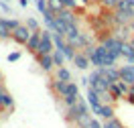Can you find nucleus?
Instances as JSON below:
<instances>
[{
  "instance_id": "nucleus-18",
  "label": "nucleus",
  "mask_w": 134,
  "mask_h": 128,
  "mask_svg": "<svg viewBox=\"0 0 134 128\" xmlns=\"http://www.w3.org/2000/svg\"><path fill=\"white\" fill-rule=\"evenodd\" d=\"M51 55H53V61H55V67H63V65H65V61H67L65 53H61L59 49H55Z\"/></svg>"
},
{
  "instance_id": "nucleus-4",
  "label": "nucleus",
  "mask_w": 134,
  "mask_h": 128,
  "mask_svg": "<svg viewBox=\"0 0 134 128\" xmlns=\"http://www.w3.org/2000/svg\"><path fill=\"white\" fill-rule=\"evenodd\" d=\"M55 51V43H53V31L49 29H43L41 33V43H39V49L35 55H51Z\"/></svg>"
},
{
  "instance_id": "nucleus-10",
  "label": "nucleus",
  "mask_w": 134,
  "mask_h": 128,
  "mask_svg": "<svg viewBox=\"0 0 134 128\" xmlns=\"http://www.w3.org/2000/svg\"><path fill=\"white\" fill-rule=\"evenodd\" d=\"M120 79L126 81L128 85L134 84V63H128V65H122V67H120Z\"/></svg>"
},
{
  "instance_id": "nucleus-6",
  "label": "nucleus",
  "mask_w": 134,
  "mask_h": 128,
  "mask_svg": "<svg viewBox=\"0 0 134 128\" xmlns=\"http://www.w3.org/2000/svg\"><path fill=\"white\" fill-rule=\"evenodd\" d=\"M31 35H33V31H31L29 26H26V25H20L18 29L12 31V41L16 43V45L26 47V43H29V39H31Z\"/></svg>"
},
{
  "instance_id": "nucleus-8",
  "label": "nucleus",
  "mask_w": 134,
  "mask_h": 128,
  "mask_svg": "<svg viewBox=\"0 0 134 128\" xmlns=\"http://www.w3.org/2000/svg\"><path fill=\"white\" fill-rule=\"evenodd\" d=\"M37 61H39V67L45 71V73H51L55 67V61H53V55H37Z\"/></svg>"
},
{
  "instance_id": "nucleus-9",
  "label": "nucleus",
  "mask_w": 134,
  "mask_h": 128,
  "mask_svg": "<svg viewBox=\"0 0 134 128\" xmlns=\"http://www.w3.org/2000/svg\"><path fill=\"white\" fill-rule=\"evenodd\" d=\"M114 114H116V112H114V106H112V104H102V106H100V110L96 112L93 116H98L100 120H104V122H106V120L116 118Z\"/></svg>"
},
{
  "instance_id": "nucleus-15",
  "label": "nucleus",
  "mask_w": 134,
  "mask_h": 128,
  "mask_svg": "<svg viewBox=\"0 0 134 128\" xmlns=\"http://www.w3.org/2000/svg\"><path fill=\"white\" fill-rule=\"evenodd\" d=\"M65 87H67V81H61V79H57V77H53V79H51V90H53L59 98L65 94Z\"/></svg>"
},
{
  "instance_id": "nucleus-35",
  "label": "nucleus",
  "mask_w": 134,
  "mask_h": 128,
  "mask_svg": "<svg viewBox=\"0 0 134 128\" xmlns=\"http://www.w3.org/2000/svg\"><path fill=\"white\" fill-rule=\"evenodd\" d=\"M132 4H134V0H132Z\"/></svg>"
},
{
  "instance_id": "nucleus-12",
  "label": "nucleus",
  "mask_w": 134,
  "mask_h": 128,
  "mask_svg": "<svg viewBox=\"0 0 134 128\" xmlns=\"http://www.w3.org/2000/svg\"><path fill=\"white\" fill-rule=\"evenodd\" d=\"M63 23H65L67 26H73V25H77V16H75V10H71V8H63L61 12L57 14Z\"/></svg>"
},
{
  "instance_id": "nucleus-7",
  "label": "nucleus",
  "mask_w": 134,
  "mask_h": 128,
  "mask_svg": "<svg viewBox=\"0 0 134 128\" xmlns=\"http://www.w3.org/2000/svg\"><path fill=\"white\" fill-rule=\"evenodd\" d=\"M85 100H87V104H90V108H92V114H96V112L100 110V106L104 102H102L100 94L93 90V87H87V94H85Z\"/></svg>"
},
{
  "instance_id": "nucleus-26",
  "label": "nucleus",
  "mask_w": 134,
  "mask_h": 128,
  "mask_svg": "<svg viewBox=\"0 0 134 128\" xmlns=\"http://www.w3.org/2000/svg\"><path fill=\"white\" fill-rule=\"evenodd\" d=\"M35 2H37V8H39L41 14H45V12L49 10V2H47V0H35Z\"/></svg>"
},
{
  "instance_id": "nucleus-28",
  "label": "nucleus",
  "mask_w": 134,
  "mask_h": 128,
  "mask_svg": "<svg viewBox=\"0 0 134 128\" xmlns=\"http://www.w3.org/2000/svg\"><path fill=\"white\" fill-rule=\"evenodd\" d=\"M20 55H23L20 51H12V53H8V57H6V59H8V63H14V61L20 59Z\"/></svg>"
},
{
  "instance_id": "nucleus-17",
  "label": "nucleus",
  "mask_w": 134,
  "mask_h": 128,
  "mask_svg": "<svg viewBox=\"0 0 134 128\" xmlns=\"http://www.w3.org/2000/svg\"><path fill=\"white\" fill-rule=\"evenodd\" d=\"M53 77H57V79H61V81H73V77H71V71L63 65V67H57L55 69V75Z\"/></svg>"
},
{
  "instance_id": "nucleus-24",
  "label": "nucleus",
  "mask_w": 134,
  "mask_h": 128,
  "mask_svg": "<svg viewBox=\"0 0 134 128\" xmlns=\"http://www.w3.org/2000/svg\"><path fill=\"white\" fill-rule=\"evenodd\" d=\"M104 128H124V126H122V122L118 118H112V120H106V122H104Z\"/></svg>"
},
{
  "instance_id": "nucleus-27",
  "label": "nucleus",
  "mask_w": 134,
  "mask_h": 128,
  "mask_svg": "<svg viewBox=\"0 0 134 128\" xmlns=\"http://www.w3.org/2000/svg\"><path fill=\"white\" fill-rule=\"evenodd\" d=\"M100 4L104 6V8H108V10H114L116 4H118V0H100Z\"/></svg>"
},
{
  "instance_id": "nucleus-33",
  "label": "nucleus",
  "mask_w": 134,
  "mask_h": 128,
  "mask_svg": "<svg viewBox=\"0 0 134 128\" xmlns=\"http://www.w3.org/2000/svg\"><path fill=\"white\" fill-rule=\"evenodd\" d=\"M2 81H4V75H2V73H0V85H2Z\"/></svg>"
},
{
  "instance_id": "nucleus-23",
  "label": "nucleus",
  "mask_w": 134,
  "mask_h": 128,
  "mask_svg": "<svg viewBox=\"0 0 134 128\" xmlns=\"http://www.w3.org/2000/svg\"><path fill=\"white\" fill-rule=\"evenodd\" d=\"M6 39H12V31H8L4 23H2V16H0V41H6Z\"/></svg>"
},
{
  "instance_id": "nucleus-29",
  "label": "nucleus",
  "mask_w": 134,
  "mask_h": 128,
  "mask_svg": "<svg viewBox=\"0 0 134 128\" xmlns=\"http://www.w3.org/2000/svg\"><path fill=\"white\" fill-rule=\"evenodd\" d=\"M63 6H65V8L75 10L77 8V0H63Z\"/></svg>"
},
{
  "instance_id": "nucleus-32",
  "label": "nucleus",
  "mask_w": 134,
  "mask_h": 128,
  "mask_svg": "<svg viewBox=\"0 0 134 128\" xmlns=\"http://www.w3.org/2000/svg\"><path fill=\"white\" fill-rule=\"evenodd\" d=\"M83 4H93V2H100V0H81Z\"/></svg>"
},
{
  "instance_id": "nucleus-19",
  "label": "nucleus",
  "mask_w": 134,
  "mask_h": 128,
  "mask_svg": "<svg viewBox=\"0 0 134 128\" xmlns=\"http://www.w3.org/2000/svg\"><path fill=\"white\" fill-rule=\"evenodd\" d=\"M67 96H79V85L75 81H67V87H65V94L61 98H67Z\"/></svg>"
},
{
  "instance_id": "nucleus-31",
  "label": "nucleus",
  "mask_w": 134,
  "mask_h": 128,
  "mask_svg": "<svg viewBox=\"0 0 134 128\" xmlns=\"http://www.w3.org/2000/svg\"><path fill=\"white\" fill-rule=\"evenodd\" d=\"M126 102H130L134 106V96H126Z\"/></svg>"
},
{
  "instance_id": "nucleus-34",
  "label": "nucleus",
  "mask_w": 134,
  "mask_h": 128,
  "mask_svg": "<svg viewBox=\"0 0 134 128\" xmlns=\"http://www.w3.org/2000/svg\"><path fill=\"white\" fill-rule=\"evenodd\" d=\"M0 2H6V0H0Z\"/></svg>"
},
{
  "instance_id": "nucleus-36",
  "label": "nucleus",
  "mask_w": 134,
  "mask_h": 128,
  "mask_svg": "<svg viewBox=\"0 0 134 128\" xmlns=\"http://www.w3.org/2000/svg\"><path fill=\"white\" fill-rule=\"evenodd\" d=\"M0 110H2V108H0Z\"/></svg>"
},
{
  "instance_id": "nucleus-14",
  "label": "nucleus",
  "mask_w": 134,
  "mask_h": 128,
  "mask_svg": "<svg viewBox=\"0 0 134 128\" xmlns=\"http://www.w3.org/2000/svg\"><path fill=\"white\" fill-rule=\"evenodd\" d=\"M102 73L106 75V79L110 81V85L112 84H116V81H120V67H106V69H102Z\"/></svg>"
},
{
  "instance_id": "nucleus-22",
  "label": "nucleus",
  "mask_w": 134,
  "mask_h": 128,
  "mask_svg": "<svg viewBox=\"0 0 134 128\" xmlns=\"http://www.w3.org/2000/svg\"><path fill=\"white\" fill-rule=\"evenodd\" d=\"M2 23H4V26L8 31H14V29H18V26L23 25V23H18L16 18H4V16H2Z\"/></svg>"
},
{
  "instance_id": "nucleus-20",
  "label": "nucleus",
  "mask_w": 134,
  "mask_h": 128,
  "mask_svg": "<svg viewBox=\"0 0 134 128\" xmlns=\"http://www.w3.org/2000/svg\"><path fill=\"white\" fill-rule=\"evenodd\" d=\"M47 2H49V10L55 12V14H59L61 10L65 8V6H63V0H47Z\"/></svg>"
},
{
  "instance_id": "nucleus-13",
  "label": "nucleus",
  "mask_w": 134,
  "mask_h": 128,
  "mask_svg": "<svg viewBox=\"0 0 134 128\" xmlns=\"http://www.w3.org/2000/svg\"><path fill=\"white\" fill-rule=\"evenodd\" d=\"M41 31H33V35H31V39H29V43H26V51L31 53H37V49H39V43H41Z\"/></svg>"
},
{
  "instance_id": "nucleus-3",
  "label": "nucleus",
  "mask_w": 134,
  "mask_h": 128,
  "mask_svg": "<svg viewBox=\"0 0 134 128\" xmlns=\"http://www.w3.org/2000/svg\"><path fill=\"white\" fill-rule=\"evenodd\" d=\"M124 43H126L124 37H120V35H108V37L102 41V45L120 59V57H122V47H124Z\"/></svg>"
},
{
  "instance_id": "nucleus-11",
  "label": "nucleus",
  "mask_w": 134,
  "mask_h": 128,
  "mask_svg": "<svg viewBox=\"0 0 134 128\" xmlns=\"http://www.w3.org/2000/svg\"><path fill=\"white\" fill-rule=\"evenodd\" d=\"M73 65H75L77 69L85 71L87 67H92V61H90V57H87L83 51H77V55L73 57Z\"/></svg>"
},
{
  "instance_id": "nucleus-2",
  "label": "nucleus",
  "mask_w": 134,
  "mask_h": 128,
  "mask_svg": "<svg viewBox=\"0 0 134 128\" xmlns=\"http://www.w3.org/2000/svg\"><path fill=\"white\" fill-rule=\"evenodd\" d=\"M90 114H92V108H90L87 100H85V98H79L75 106L65 108V122L67 124H77L83 116H90Z\"/></svg>"
},
{
  "instance_id": "nucleus-21",
  "label": "nucleus",
  "mask_w": 134,
  "mask_h": 128,
  "mask_svg": "<svg viewBox=\"0 0 134 128\" xmlns=\"http://www.w3.org/2000/svg\"><path fill=\"white\" fill-rule=\"evenodd\" d=\"M2 108H4V110H12V108H14V98H12L8 92H6L4 98H2Z\"/></svg>"
},
{
  "instance_id": "nucleus-1",
  "label": "nucleus",
  "mask_w": 134,
  "mask_h": 128,
  "mask_svg": "<svg viewBox=\"0 0 134 128\" xmlns=\"http://www.w3.org/2000/svg\"><path fill=\"white\" fill-rule=\"evenodd\" d=\"M83 53L90 57L93 69H106V67H114L118 63V57L114 53H110L104 45H92V47H85Z\"/></svg>"
},
{
  "instance_id": "nucleus-30",
  "label": "nucleus",
  "mask_w": 134,
  "mask_h": 128,
  "mask_svg": "<svg viewBox=\"0 0 134 128\" xmlns=\"http://www.w3.org/2000/svg\"><path fill=\"white\" fill-rule=\"evenodd\" d=\"M18 4H20L23 8H26V4H29V0H18Z\"/></svg>"
},
{
  "instance_id": "nucleus-5",
  "label": "nucleus",
  "mask_w": 134,
  "mask_h": 128,
  "mask_svg": "<svg viewBox=\"0 0 134 128\" xmlns=\"http://www.w3.org/2000/svg\"><path fill=\"white\" fill-rule=\"evenodd\" d=\"M128 90H130V85L126 84V81H116V84L110 85V96H112V104L118 102V100H126V96H128Z\"/></svg>"
},
{
  "instance_id": "nucleus-16",
  "label": "nucleus",
  "mask_w": 134,
  "mask_h": 128,
  "mask_svg": "<svg viewBox=\"0 0 134 128\" xmlns=\"http://www.w3.org/2000/svg\"><path fill=\"white\" fill-rule=\"evenodd\" d=\"M122 57H124V61H128V63H134V45L130 41L124 43V47H122Z\"/></svg>"
},
{
  "instance_id": "nucleus-25",
  "label": "nucleus",
  "mask_w": 134,
  "mask_h": 128,
  "mask_svg": "<svg viewBox=\"0 0 134 128\" xmlns=\"http://www.w3.org/2000/svg\"><path fill=\"white\" fill-rule=\"evenodd\" d=\"M31 31H41V25H39V20L37 18H26V23H25Z\"/></svg>"
}]
</instances>
